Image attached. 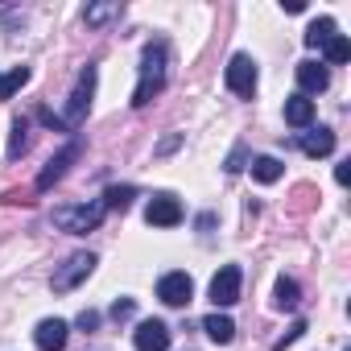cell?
<instances>
[{"mask_svg": "<svg viewBox=\"0 0 351 351\" xmlns=\"http://www.w3.org/2000/svg\"><path fill=\"white\" fill-rule=\"evenodd\" d=\"M165 42H149L145 54H141V79H136V91H132V108H149L153 95L165 87Z\"/></svg>", "mask_w": 351, "mask_h": 351, "instance_id": "obj_1", "label": "cell"}, {"mask_svg": "<svg viewBox=\"0 0 351 351\" xmlns=\"http://www.w3.org/2000/svg\"><path fill=\"white\" fill-rule=\"evenodd\" d=\"M91 95H95V66H87V71L79 75V83H75V91H71V99H66L62 116H50V112H46V120H50L54 128H79V124L87 120Z\"/></svg>", "mask_w": 351, "mask_h": 351, "instance_id": "obj_2", "label": "cell"}, {"mask_svg": "<svg viewBox=\"0 0 351 351\" xmlns=\"http://www.w3.org/2000/svg\"><path fill=\"white\" fill-rule=\"evenodd\" d=\"M104 203H83V207H58L54 211V223L62 228V232H71V236H87V232H95L99 223H104Z\"/></svg>", "mask_w": 351, "mask_h": 351, "instance_id": "obj_3", "label": "cell"}, {"mask_svg": "<svg viewBox=\"0 0 351 351\" xmlns=\"http://www.w3.org/2000/svg\"><path fill=\"white\" fill-rule=\"evenodd\" d=\"M91 269H95V256H91V252H75V256H66V261L54 269V277H50L54 293H71L79 281L91 277Z\"/></svg>", "mask_w": 351, "mask_h": 351, "instance_id": "obj_4", "label": "cell"}, {"mask_svg": "<svg viewBox=\"0 0 351 351\" xmlns=\"http://www.w3.org/2000/svg\"><path fill=\"white\" fill-rule=\"evenodd\" d=\"M79 153H83V145H79V141H71V145H66V149H62L58 157H50V165H46L42 173H38L34 191H38V195H46V191H50L54 182H62V178H66V169H71V165L79 161Z\"/></svg>", "mask_w": 351, "mask_h": 351, "instance_id": "obj_5", "label": "cell"}, {"mask_svg": "<svg viewBox=\"0 0 351 351\" xmlns=\"http://www.w3.org/2000/svg\"><path fill=\"white\" fill-rule=\"evenodd\" d=\"M228 87L240 95V99H252V91H256V62L248 58V54H236L232 62H228Z\"/></svg>", "mask_w": 351, "mask_h": 351, "instance_id": "obj_6", "label": "cell"}, {"mask_svg": "<svg viewBox=\"0 0 351 351\" xmlns=\"http://www.w3.org/2000/svg\"><path fill=\"white\" fill-rule=\"evenodd\" d=\"M240 281H244L240 265H223V269L211 277V302H215V306H236V302H240Z\"/></svg>", "mask_w": 351, "mask_h": 351, "instance_id": "obj_7", "label": "cell"}, {"mask_svg": "<svg viewBox=\"0 0 351 351\" xmlns=\"http://www.w3.org/2000/svg\"><path fill=\"white\" fill-rule=\"evenodd\" d=\"M157 298H161L165 306H186V302L195 298V281H191L186 273H165V277L157 281Z\"/></svg>", "mask_w": 351, "mask_h": 351, "instance_id": "obj_8", "label": "cell"}, {"mask_svg": "<svg viewBox=\"0 0 351 351\" xmlns=\"http://www.w3.org/2000/svg\"><path fill=\"white\" fill-rule=\"evenodd\" d=\"M145 219H149L153 228H178V223H182V203L173 199V195H157V199H149Z\"/></svg>", "mask_w": 351, "mask_h": 351, "instance_id": "obj_9", "label": "cell"}, {"mask_svg": "<svg viewBox=\"0 0 351 351\" xmlns=\"http://www.w3.org/2000/svg\"><path fill=\"white\" fill-rule=\"evenodd\" d=\"M132 343H136V351H165L169 347V326L157 322V318H145L132 330Z\"/></svg>", "mask_w": 351, "mask_h": 351, "instance_id": "obj_10", "label": "cell"}, {"mask_svg": "<svg viewBox=\"0 0 351 351\" xmlns=\"http://www.w3.org/2000/svg\"><path fill=\"white\" fill-rule=\"evenodd\" d=\"M66 335H71V326L62 318H42L38 330H34V343H38V351H62Z\"/></svg>", "mask_w": 351, "mask_h": 351, "instance_id": "obj_11", "label": "cell"}, {"mask_svg": "<svg viewBox=\"0 0 351 351\" xmlns=\"http://www.w3.org/2000/svg\"><path fill=\"white\" fill-rule=\"evenodd\" d=\"M298 83H302V91H326L330 87V71L322 62H298Z\"/></svg>", "mask_w": 351, "mask_h": 351, "instance_id": "obj_12", "label": "cell"}, {"mask_svg": "<svg viewBox=\"0 0 351 351\" xmlns=\"http://www.w3.org/2000/svg\"><path fill=\"white\" fill-rule=\"evenodd\" d=\"M302 153H306V157H326V153H335V132H330V128H310V132H302Z\"/></svg>", "mask_w": 351, "mask_h": 351, "instance_id": "obj_13", "label": "cell"}, {"mask_svg": "<svg viewBox=\"0 0 351 351\" xmlns=\"http://www.w3.org/2000/svg\"><path fill=\"white\" fill-rule=\"evenodd\" d=\"M310 120H314V99H306V95H289V99H285V124H293V128H310Z\"/></svg>", "mask_w": 351, "mask_h": 351, "instance_id": "obj_14", "label": "cell"}, {"mask_svg": "<svg viewBox=\"0 0 351 351\" xmlns=\"http://www.w3.org/2000/svg\"><path fill=\"white\" fill-rule=\"evenodd\" d=\"M203 330H207L215 343H232V339H236V322H232L228 314H207V318H203Z\"/></svg>", "mask_w": 351, "mask_h": 351, "instance_id": "obj_15", "label": "cell"}, {"mask_svg": "<svg viewBox=\"0 0 351 351\" xmlns=\"http://www.w3.org/2000/svg\"><path fill=\"white\" fill-rule=\"evenodd\" d=\"M281 173H285V165H281L277 157H256V161H252V178H256V182H265V186H269V182H277Z\"/></svg>", "mask_w": 351, "mask_h": 351, "instance_id": "obj_16", "label": "cell"}, {"mask_svg": "<svg viewBox=\"0 0 351 351\" xmlns=\"http://www.w3.org/2000/svg\"><path fill=\"white\" fill-rule=\"evenodd\" d=\"M29 83V71L25 66H13V71H5V75H0V99H13L21 87Z\"/></svg>", "mask_w": 351, "mask_h": 351, "instance_id": "obj_17", "label": "cell"}, {"mask_svg": "<svg viewBox=\"0 0 351 351\" xmlns=\"http://www.w3.org/2000/svg\"><path fill=\"white\" fill-rule=\"evenodd\" d=\"M330 38H335V21H330V17H318V21H314V25L306 29V46H310V50L326 46Z\"/></svg>", "mask_w": 351, "mask_h": 351, "instance_id": "obj_18", "label": "cell"}, {"mask_svg": "<svg viewBox=\"0 0 351 351\" xmlns=\"http://www.w3.org/2000/svg\"><path fill=\"white\" fill-rule=\"evenodd\" d=\"M298 302H302L298 281H293V277H281V281H277V306H281V310H298Z\"/></svg>", "mask_w": 351, "mask_h": 351, "instance_id": "obj_19", "label": "cell"}, {"mask_svg": "<svg viewBox=\"0 0 351 351\" xmlns=\"http://www.w3.org/2000/svg\"><path fill=\"white\" fill-rule=\"evenodd\" d=\"M112 17H120V5H112V0H108V5H91V9L83 13V21H87L91 29H99V25H108Z\"/></svg>", "mask_w": 351, "mask_h": 351, "instance_id": "obj_20", "label": "cell"}, {"mask_svg": "<svg viewBox=\"0 0 351 351\" xmlns=\"http://www.w3.org/2000/svg\"><path fill=\"white\" fill-rule=\"evenodd\" d=\"M25 149H29V128H25V120H17L13 124V141H9V161H17Z\"/></svg>", "mask_w": 351, "mask_h": 351, "instance_id": "obj_21", "label": "cell"}, {"mask_svg": "<svg viewBox=\"0 0 351 351\" xmlns=\"http://www.w3.org/2000/svg\"><path fill=\"white\" fill-rule=\"evenodd\" d=\"M132 199H136V191H132V186H112V191L104 195V207H112V211H124Z\"/></svg>", "mask_w": 351, "mask_h": 351, "instance_id": "obj_22", "label": "cell"}, {"mask_svg": "<svg viewBox=\"0 0 351 351\" xmlns=\"http://www.w3.org/2000/svg\"><path fill=\"white\" fill-rule=\"evenodd\" d=\"M326 58H330V62H335V66H339V62H347V58H351V46H347V38H343V34H335V38H330V42H326Z\"/></svg>", "mask_w": 351, "mask_h": 351, "instance_id": "obj_23", "label": "cell"}, {"mask_svg": "<svg viewBox=\"0 0 351 351\" xmlns=\"http://www.w3.org/2000/svg\"><path fill=\"white\" fill-rule=\"evenodd\" d=\"M302 335H306V322H302V318H298V322H293V326H289V330H285V335H281V339H277V351H285V347H289V343H298V339H302Z\"/></svg>", "mask_w": 351, "mask_h": 351, "instance_id": "obj_24", "label": "cell"}, {"mask_svg": "<svg viewBox=\"0 0 351 351\" xmlns=\"http://www.w3.org/2000/svg\"><path fill=\"white\" fill-rule=\"evenodd\" d=\"M132 310H136V306H132V298H124V302H116V306H112V318H132Z\"/></svg>", "mask_w": 351, "mask_h": 351, "instance_id": "obj_25", "label": "cell"}, {"mask_svg": "<svg viewBox=\"0 0 351 351\" xmlns=\"http://www.w3.org/2000/svg\"><path fill=\"white\" fill-rule=\"evenodd\" d=\"M335 182H339V186L351 182V161H339V165H335Z\"/></svg>", "mask_w": 351, "mask_h": 351, "instance_id": "obj_26", "label": "cell"}, {"mask_svg": "<svg viewBox=\"0 0 351 351\" xmlns=\"http://www.w3.org/2000/svg\"><path fill=\"white\" fill-rule=\"evenodd\" d=\"M79 326H83V330H95V326H99V314H95V310H83V314H79Z\"/></svg>", "mask_w": 351, "mask_h": 351, "instance_id": "obj_27", "label": "cell"}]
</instances>
